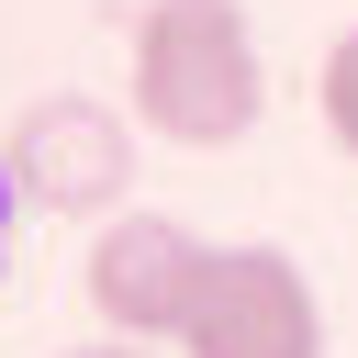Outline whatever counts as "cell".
<instances>
[{
  "label": "cell",
  "instance_id": "cell-1",
  "mask_svg": "<svg viewBox=\"0 0 358 358\" xmlns=\"http://www.w3.org/2000/svg\"><path fill=\"white\" fill-rule=\"evenodd\" d=\"M123 112L157 145H246L268 112V67H257V22L246 0H145L134 11V56H123Z\"/></svg>",
  "mask_w": 358,
  "mask_h": 358
},
{
  "label": "cell",
  "instance_id": "cell-2",
  "mask_svg": "<svg viewBox=\"0 0 358 358\" xmlns=\"http://www.w3.org/2000/svg\"><path fill=\"white\" fill-rule=\"evenodd\" d=\"M134 134H145L134 112H112V101H90V90H45V101H22V112H11L0 168H11L22 213L112 224V213H123V190H134Z\"/></svg>",
  "mask_w": 358,
  "mask_h": 358
},
{
  "label": "cell",
  "instance_id": "cell-3",
  "mask_svg": "<svg viewBox=\"0 0 358 358\" xmlns=\"http://www.w3.org/2000/svg\"><path fill=\"white\" fill-rule=\"evenodd\" d=\"M201 268H213V246H201L190 224L123 201V213L90 224V246H78V302H90L101 336L179 347V324H190V302H201Z\"/></svg>",
  "mask_w": 358,
  "mask_h": 358
},
{
  "label": "cell",
  "instance_id": "cell-4",
  "mask_svg": "<svg viewBox=\"0 0 358 358\" xmlns=\"http://www.w3.org/2000/svg\"><path fill=\"white\" fill-rule=\"evenodd\" d=\"M179 358H324V291L291 246H213Z\"/></svg>",
  "mask_w": 358,
  "mask_h": 358
},
{
  "label": "cell",
  "instance_id": "cell-5",
  "mask_svg": "<svg viewBox=\"0 0 358 358\" xmlns=\"http://www.w3.org/2000/svg\"><path fill=\"white\" fill-rule=\"evenodd\" d=\"M313 112H324V134H336V157H358V22L324 45V67H313Z\"/></svg>",
  "mask_w": 358,
  "mask_h": 358
},
{
  "label": "cell",
  "instance_id": "cell-6",
  "mask_svg": "<svg viewBox=\"0 0 358 358\" xmlns=\"http://www.w3.org/2000/svg\"><path fill=\"white\" fill-rule=\"evenodd\" d=\"M67 358H157L145 336H90V347H67Z\"/></svg>",
  "mask_w": 358,
  "mask_h": 358
},
{
  "label": "cell",
  "instance_id": "cell-7",
  "mask_svg": "<svg viewBox=\"0 0 358 358\" xmlns=\"http://www.w3.org/2000/svg\"><path fill=\"white\" fill-rule=\"evenodd\" d=\"M11 213H22V190H11V168H0V268H11Z\"/></svg>",
  "mask_w": 358,
  "mask_h": 358
}]
</instances>
